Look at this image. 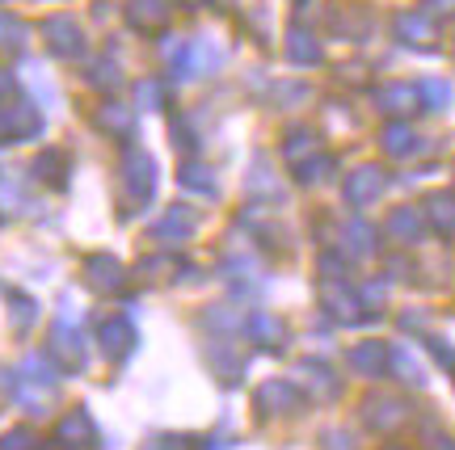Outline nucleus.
<instances>
[{
	"label": "nucleus",
	"instance_id": "f257e3e1",
	"mask_svg": "<svg viewBox=\"0 0 455 450\" xmlns=\"http://www.w3.org/2000/svg\"><path fill=\"white\" fill-rule=\"evenodd\" d=\"M316 299L321 307L329 312V320L333 324H346V328H358V324H371L375 312L363 304V295H358L346 278H321V287H316Z\"/></svg>",
	"mask_w": 455,
	"mask_h": 450
},
{
	"label": "nucleus",
	"instance_id": "f03ea898",
	"mask_svg": "<svg viewBox=\"0 0 455 450\" xmlns=\"http://www.w3.org/2000/svg\"><path fill=\"white\" fill-rule=\"evenodd\" d=\"M47 358L55 367L64 370V375H81L89 367V350H84V337L81 328H72L68 320H55L47 333Z\"/></svg>",
	"mask_w": 455,
	"mask_h": 450
},
{
	"label": "nucleus",
	"instance_id": "7ed1b4c3",
	"mask_svg": "<svg viewBox=\"0 0 455 450\" xmlns=\"http://www.w3.org/2000/svg\"><path fill=\"white\" fill-rule=\"evenodd\" d=\"M43 43H47V51L55 55V59H84V30L81 21L72 13H51L47 21H43Z\"/></svg>",
	"mask_w": 455,
	"mask_h": 450
},
{
	"label": "nucleus",
	"instance_id": "20e7f679",
	"mask_svg": "<svg viewBox=\"0 0 455 450\" xmlns=\"http://www.w3.org/2000/svg\"><path fill=\"white\" fill-rule=\"evenodd\" d=\"M123 190H127L135 207L152 202V193H156V161L148 156L144 147H127L123 152Z\"/></svg>",
	"mask_w": 455,
	"mask_h": 450
},
{
	"label": "nucleus",
	"instance_id": "39448f33",
	"mask_svg": "<svg viewBox=\"0 0 455 450\" xmlns=\"http://www.w3.org/2000/svg\"><path fill=\"white\" fill-rule=\"evenodd\" d=\"M55 446L60 450H98L101 446V430L98 421L89 417V408H72L64 417L55 421Z\"/></svg>",
	"mask_w": 455,
	"mask_h": 450
},
{
	"label": "nucleus",
	"instance_id": "423d86ee",
	"mask_svg": "<svg viewBox=\"0 0 455 450\" xmlns=\"http://www.w3.org/2000/svg\"><path fill=\"white\" fill-rule=\"evenodd\" d=\"M304 404L299 396V387L291 379H266V383L253 391V408H258V417H287Z\"/></svg>",
	"mask_w": 455,
	"mask_h": 450
},
{
	"label": "nucleus",
	"instance_id": "0eeeda50",
	"mask_svg": "<svg viewBox=\"0 0 455 450\" xmlns=\"http://www.w3.org/2000/svg\"><path fill=\"white\" fill-rule=\"evenodd\" d=\"M98 341H101V354L110 362H127L140 350V333H135V324L127 316H106L98 324Z\"/></svg>",
	"mask_w": 455,
	"mask_h": 450
},
{
	"label": "nucleus",
	"instance_id": "6e6552de",
	"mask_svg": "<svg viewBox=\"0 0 455 450\" xmlns=\"http://www.w3.org/2000/svg\"><path fill=\"white\" fill-rule=\"evenodd\" d=\"M43 135V114L34 110L30 101H17V106H0V139L9 144H26Z\"/></svg>",
	"mask_w": 455,
	"mask_h": 450
},
{
	"label": "nucleus",
	"instance_id": "1a4fd4ad",
	"mask_svg": "<svg viewBox=\"0 0 455 450\" xmlns=\"http://www.w3.org/2000/svg\"><path fill=\"white\" fill-rule=\"evenodd\" d=\"M84 287L98 290V295H118L123 282H127V270H123V261L110 257V253H93V257H84Z\"/></svg>",
	"mask_w": 455,
	"mask_h": 450
},
{
	"label": "nucleus",
	"instance_id": "9d476101",
	"mask_svg": "<svg viewBox=\"0 0 455 450\" xmlns=\"http://www.w3.org/2000/svg\"><path fill=\"white\" fill-rule=\"evenodd\" d=\"M363 421L371 425L375 434H392V430H401L409 421V408L396 396H367L363 400Z\"/></svg>",
	"mask_w": 455,
	"mask_h": 450
},
{
	"label": "nucleus",
	"instance_id": "9b49d317",
	"mask_svg": "<svg viewBox=\"0 0 455 450\" xmlns=\"http://www.w3.org/2000/svg\"><path fill=\"white\" fill-rule=\"evenodd\" d=\"M30 173L43 181L47 190H55V193H64L68 186H72V181H68V178H72V161H68L64 147H43V152L34 156Z\"/></svg>",
	"mask_w": 455,
	"mask_h": 450
},
{
	"label": "nucleus",
	"instance_id": "f8f14e48",
	"mask_svg": "<svg viewBox=\"0 0 455 450\" xmlns=\"http://www.w3.org/2000/svg\"><path fill=\"white\" fill-rule=\"evenodd\" d=\"M384 169H375V164H358L355 173L346 178V202L355 210H363V207H371L375 198L384 193Z\"/></svg>",
	"mask_w": 455,
	"mask_h": 450
},
{
	"label": "nucleus",
	"instance_id": "ddd939ff",
	"mask_svg": "<svg viewBox=\"0 0 455 450\" xmlns=\"http://www.w3.org/2000/svg\"><path fill=\"white\" fill-rule=\"evenodd\" d=\"M195 232H198V210L195 207H169L156 224L148 227V236H152V241H173V244L190 241Z\"/></svg>",
	"mask_w": 455,
	"mask_h": 450
},
{
	"label": "nucleus",
	"instance_id": "4468645a",
	"mask_svg": "<svg viewBox=\"0 0 455 450\" xmlns=\"http://www.w3.org/2000/svg\"><path fill=\"white\" fill-rule=\"evenodd\" d=\"M244 337L261 345V350H270V354H283L287 350V324L278 320L275 312H253L244 320Z\"/></svg>",
	"mask_w": 455,
	"mask_h": 450
},
{
	"label": "nucleus",
	"instance_id": "2eb2a0df",
	"mask_svg": "<svg viewBox=\"0 0 455 450\" xmlns=\"http://www.w3.org/2000/svg\"><path fill=\"white\" fill-rule=\"evenodd\" d=\"M346 362H350V370L363 375V379H379V375L388 370V362H392V345H384V341H363V345H350Z\"/></svg>",
	"mask_w": 455,
	"mask_h": 450
},
{
	"label": "nucleus",
	"instance_id": "dca6fc26",
	"mask_svg": "<svg viewBox=\"0 0 455 450\" xmlns=\"http://www.w3.org/2000/svg\"><path fill=\"white\" fill-rule=\"evenodd\" d=\"M392 30H396V43H405V47H430L435 43V17L426 9H405V13H396Z\"/></svg>",
	"mask_w": 455,
	"mask_h": 450
},
{
	"label": "nucleus",
	"instance_id": "f3484780",
	"mask_svg": "<svg viewBox=\"0 0 455 450\" xmlns=\"http://www.w3.org/2000/svg\"><path fill=\"white\" fill-rule=\"evenodd\" d=\"M207 367L215 370V379L224 387H236L244 379V354L236 345H228V341H215L207 345Z\"/></svg>",
	"mask_w": 455,
	"mask_h": 450
},
{
	"label": "nucleus",
	"instance_id": "a211bd4d",
	"mask_svg": "<svg viewBox=\"0 0 455 450\" xmlns=\"http://www.w3.org/2000/svg\"><path fill=\"white\" fill-rule=\"evenodd\" d=\"M375 106L392 118H409V114L422 106V89L418 84H384L379 93H375Z\"/></svg>",
	"mask_w": 455,
	"mask_h": 450
},
{
	"label": "nucleus",
	"instance_id": "6ab92c4d",
	"mask_svg": "<svg viewBox=\"0 0 455 450\" xmlns=\"http://www.w3.org/2000/svg\"><path fill=\"white\" fill-rule=\"evenodd\" d=\"M426 232V210H413V207H401L388 215V224H384V236L396 244H418Z\"/></svg>",
	"mask_w": 455,
	"mask_h": 450
},
{
	"label": "nucleus",
	"instance_id": "aec40b11",
	"mask_svg": "<svg viewBox=\"0 0 455 450\" xmlns=\"http://www.w3.org/2000/svg\"><path fill=\"white\" fill-rule=\"evenodd\" d=\"M127 21L140 34H161L169 26V9L164 0H127Z\"/></svg>",
	"mask_w": 455,
	"mask_h": 450
},
{
	"label": "nucleus",
	"instance_id": "412c9836",
	"mask_svg": "<svg viewBox=\"0 0 455 450\" xmlns=\"http://www.w3.org/2000/svg\"><path fill=\"white\" fill-rule=\"evenodd\" d=\"M4 304H9V328H13L17 337H26L34 324H38V299L17 287H4Z\"/></svg>",
	"mask_w": 455,
	"mask_h": 450
},
{
	"label": "nucleus",
	"instance_id": "4be33fe9",
	"mask_svg": "<svg viewBox=\"0 0 455 450\" xmlns=\"http://www.w3.org/2000/svg\"><path fill=\"white\" fill-rule=\"evenodd\" d=\"M299 379L308 383V391L316 396V400H338L341 379H333V370H329L325 362H316V358H308V362H299Z\"/></svg>",
	"mask_w": 455,
	"mask_h": 450
},
{
	"label": "nucleus",
	"instance_id": "5701e85b",
	"mask_svg": "<svg viewBox=\"0 0 455 450\" xmlns=\"http://www.w3.org/2000/svg\"><path fill=\"white\" fill-rule=\"evenodd\" d=\"M426 224L435 227L439 236H455V193L439 190L426 198Z\"/></svg>",
	"mask_w": 455,
	"mask_h": 450
},
{
	"label": "nucleus",
	"instance_id": "b1692460",
	"mask_svg": "<svg viewBox=\"0 0 455 450\" xmlns=\"http://www.w3.org/2000/svg\"><path fill=\"white\" fill-rule=\"evenodd\" d=\"M98 127L106 130V135H114V139H131V135H135V110L118 106V101H106L98 110Z\"/></svg>",
	"mask_w": 455,
	"mask_h": 450
},
{
	"label": "nucleus",
	"instance_id": "393cba45",
	"mask_svg": "<svg viewBox=\"0 0 455 450\" xmlns=\"http://www.w3.org/2000/svg\"><path fill=\"white\" fill-rule=\"evenodd\" d=\"M287 59L299 67H316L321 64V43H316L312 34H304L299 26H291V30H287Z\"/></svg>",
	"mask_w": 455,
	"mask_h": 450
},
{
	"label": "nucleus",
	"instance_id": "a878e982",
	"mask_svg": "<svg viewBox=\"0 0 455 450\" xmlns=\"http://www.w3.org/2000/svg\"><path fill=\"white\" fill-rule=\"evenodd\" d=\"M379 144H384V152H388L392 161H405V156H413V152L422 147V139H418V135H413L405 122H392V127H384Z\"/></svg>",
	"mask_w": 455,
	"mask_h": 450
},
{
	"label": "nucleus",
	"instance_id": "bb28decb",
	"mask_svg": "<svg viewBox=\"0 0 455 450\" xmlns=\"http://www.w3.org/2000/svg\"><path fill=\"white\" fill-rule=\"evenodd\" d=\"M30 198L26 190L17 186V178H4L0 173V219H21V215H30Z\"/></svg>",
	"mask_w": 455,
	"mask_h": 450
},
{
	"label": "nucleus",
	"instance_id": "cd10ccee",
	"mask_svg": "<svg viewBox=\"0 0 455 450\" xmlns=\"http://www.w3.org/2000/svg\"><path fill=\"white\" fill-rule=\"evenodd\" d=\"M178 181H181V190H195V193H203V198H215V193H220V186H215V173L207 169V164H198V161H186V164H181Z\"/></svg>",
	"mask_w": 455,
	"mask_h": 450
},
{
	"label": "nucleus",
	"instance_id": "c85d7f7f",
	"mask_svg": "<svg viewBox=\"0 0 455 450\" xmlns=\"http://www.w3.org/2000/svg\"><path fill=\"white\" fill-rule=\"evenodd\" d=\"M26 43H30V26L17 13H0V51L17 55V51H26Z\"/></svg>",
	"mask_w": 455,
	"mask_h": 450
},
{
	"label": "nucleus",
	"instance_id": "c756f323",
	"mask_svg": "<svg viewBox=\"0 0 455 450\" xmlns=\"http://www.w3.org/2000/svg\"><path fill=\"white\" fill-rule=\"evenodd\" d=\"M341 241H346V253L350 257H371L375 253V232L363 219H350V224L341 227Z\"/></svg>",
	"mask_w": 455,
	"mask_h": 450
},
{
	"label": "nucleus",
	"instance_id": "7c9ffc66",
	"mask_svg": "<svg viewBox=\"0 0 455 450\" xmlns=\"http://www.w3.org/2000/svg\"><path fill=\"white\" fill-rule=\"evenodd\" d=\"M388 370H396L401 375V383H409V387H426V370H422V362L409 354V345H392V362H388Z\"/></svg>",
	"mask_w": 455,
	"mask_h": 450
},
{
	"label": "nucleus",
	"instance_id": "2f4dec72",
	"mask_svg": "<svg viewBox=\"0 0 455 450\" xmlns=\"http://www.w3.org/2000/svg\"><path fill=\"white\" fill-rule=\"evenodd\" d=\"M329 173H333V156H321V152H312L308 161L295 164V178L304 186H321V181H329Z\"/></svg>",
	"mask_w": 455,
	"mask_h": 450
},
{
	"label": "nucleus",
	"instance_id": "473e14b6",
	"mask_svg": "<svg viewBox=\"0 0 455 450\" xmlns=\"http://www.w3.org/2000/svg\"><path fill=\"white\" fill-rule=\"evenodd\" d=\"M89 84L93 89H118L123 84V72L114 59H98V64H89Z\"/></svg>",
	"mask_w": 455,
	"mask_h": 450
},
{
	"label": "nucleus",
	"instance_id": "72a5a7b5",
	"mask_svg": "<svg viewBox=\"0 0 455 450\" xmlns=\"http://www.w3.org/2000/svg\"><path fill=\"white\" fill-rule=\"evenodd\" d=\"M304 152H316V139H312L308 130H291V135H287V144H283V156H287V161H291V169L299 161H304Z\"/></svg>",
	"mask_w": 455,
	"mask_h": 450
},
{
	"label": "nucleus",
	"instance_id": "f704fd0d",
	"mask_svg": "<svg viewBox=\"0 0 455 450\" xmlns=\"http://www.w3.org/2000/svg\"><path fill=\"white\" fill-rule=\"evenodd\" d=\"M418 89H422L426 110H447V106H451V84L447 81H422Z\"/></svg>",
	"mask_w": 455,
	"mask_h": 450
},
{
	"label": "nucleus",
	"instance_id": "c9c22d12",
	"mask_svg": "<svg viewBox=\"0 0 455 450\" xmlns=\"http://www.w3.org/2000/svg\"><path fill=\"white\" fill-rule=\"evenodd\" d=\"M43 442H38V434H34L30 425H17V430H9V434H0V450H38Z\"/></svg>",
	"mask_w": 455,
	"mask_h": 450
},
{
	"label": "nucleus",
	"instance_id": "e433bc0d",
	"mask_svg": "<svg viewBox=\"0 0 455 450\" xmlns=\"http://www.w3.org/2000/svg\"><path fill=\"white\" fill-rule=\"evenodd\" d=\"M135 270L144 273V278H161V273H169V278H173V273L181 270V261L169 257V253H156V257H144L140 265H135Z\"/></svg>",
	"mask_w": 455,
	"mask_h": 450
},
{
	"label": "nucleus",
	"instance_id": "4c0bfd02",
	"mask_svg": "<svg viewBox=\"0 0 455 450\" xmlns=\"http://www.w3.org/2000/svg\"><path fill=\"white\" fill-rule=\"evenodd\" d=\"M135 101H140V110H161L164 106V93L156 81H140L135 84Z\"/></svg>",
	"mask_w": 455,
	"mask_h": 450
},
{
	"label": "nucleus",
	"instance_id": "58836bf2",
	"mask_svg": "<svg viewBox=\"0 0 455 450\" xmlns=\"http://www.w3.org/2000/svg\"><path fill=\"white\" fill-rule=\"evenodd\" d=\"M207 324H212V328H244L241 316H232V307H212Z\"/></svg>",
	"mask_w": 455,
	"mask_h": 450
},
{
	"label": "nucleus",
	"instance_id": "ea45409f",
	"mask_svg": "<svg viewBox=\"0 0 455 450\" xmlns=\"http://www.w3.org/2000/svg\"><path fill=\"white\" fill-rule=\"evenodd\" d=\"M426 345H430V354L439 358L447 370H455V350H451V341H443V337H426Z\"/></svg>",
	"mask_w": 455,
	"mask_h": 450
},
{
	"label": "nucleus",
	"instance_id": "a19ab883",
	"mask_svg": "<svg viewBox=\"0 0 455 450\" xmlns=\"http://www.w3.org/2000/svg\"><path fill=\"white\" fill-rule=\"evenodd\" d=\"M422 446H426V450H455V438H451V434H439L435 425H426Z\"/></svg>",
	"mask_w": 455,
	"mask_h": 450
},
{
	"label": "nucleus",
	"instance_id": "79ce46f5",
	"mask_svg": "<svg viewBox=\"0 0 455 450\" xmlns=\"http://www.w3.org/2000/svg\"><path fill=\"white\" fill-rule=\"evenodd\" d=\"M325 450H355V442H350V434H346V430H329V434H325Z\"/></svg>",
	"mask_w": 455,
	"mask_h": 450
},
{
	"label": "nucleus",
	"instance_id": "37998d69",
	"mask_svg": "<svg viewBox=\"0 0 455 450\" xmlns=\"http://www.w3.org/2000/svg\"><path fill=\"white\" fill-rule=\"evenodd\" d=\"M152 450H195V446H190V438L164 434V438H156V446H152Z\"/></svg>",
	"mask_w": 455,
	"mask_h": 450
},
{
	"label": "nucleus",
	"instance_id": "c03bdc74",
	"mask_svg": "<svg viewBox=\"0 0 455 450\" xmlns=\"http://www.w3.org/2000/svg\"><path fill=\"white\" fill-rule=\"evenodd\" d=\"M422 9L430 17H455V0H426Z\"/></svg>",
	"mask_w": 455,
	"mask_h": 450
},
{
	"label": "nucleus",
	"instance_id": "a18cd8bd",
	"mask_svg": "<svg viewBox=\"0 0 455 450\" xmlns=\"http://www.w3.org/2000/svg\"><path fill=\"white\" fill-rule=\"evenodd\" d=\"M13 93H17V81L4 72V67H0V101H4V97H13Z\"/></svg>",
	"mask_w": 455,
	"mask_h": 450
},
{
	"label": "nucleus",
	"instance_id": "49530a36",
	"mask_svg": "<svg viewBox=\"0 0 455 450\" xmlns=\"http://www.w3.org/2000/svg\"><path fill=\"white\" fill-rule=\"evenodd\" d=\"M195 450H224V442L220 438H203V442H195Z\"/></svg>",
	"mask_w": 455,
	"mask_h": 450
},
{
	"label": "nucleus",
	"instance_id": "de8ad7c7",
	"mask_svg": "<svg viewBox=\"0 0 455 450\" xmlns=\"http://www.w3.org/2000/svg\"><path fill=\"white\" fill-rule=\"evenodd\" d=\"M181 4H203V0H181Z\"/></svg>",
	"mask_w": 455,
	"mask_h": 450
},
{
	"label": "nucleus",
	"instance_id": "09e8293b",
	"mask_svg": "<svg viewBox=\"0 0 455 450\" xmlns=\"http://www.w3.org/2000/svg\"><path fill=\"white\" fill-rule=\"evenodd\" d=\"M388 450H401V446H388Z\"/></svg>",
	"mask_w": 455,
	"mask_h": 450
}]
</instances>
